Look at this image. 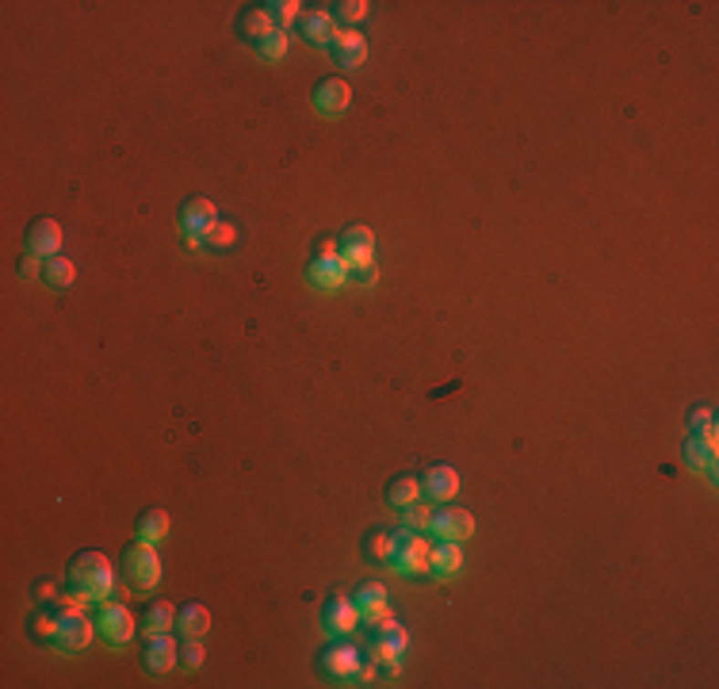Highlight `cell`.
<instances>
[{
	"mask_svg": "<svg viewBox=\"0 0 719 689\" xmlns=\"http://www.w3.org/2000/svg\"><path fill=\"white\" fill-rule=\"evenodd\" d=\"M715 441H704V437H689L685 441V460L693 471H704V475L715 483Z\"/></svg>",
	"mask_w": 719,
	"mask_h": 689,
	"instance_id": "obj_21",
	"label": "cell"
},
{
	"mask_svg": "<svg viewBox=\"0 0 719 689\" xmlns=\"http://www.w3.org/2000/svg\"><path fill=\"white\" fill-rule=\"evenodd\" d=\"M234 242H237V226H234V223H223V219H218V223L207 230V238H203V245H207L211 253H226Z\"/></svg>",
	"mask_w": 719,
	"mask_h": 689,
	"instance_id": "obj_29",
	"label": "cell"
},
{
	"mask_svg": "<svg viewBox=\"0 0 719 689\" xmlns=\"http://www.w3.org/2000/svg\"><path fill=\"white\" fill-rule=\"evenodd\" d=\"M349 104H352V89H349V81H341V77H326V81L314 89V108L322 115H329V120L345 115Z\"/></svg>",
	"mask_w": 719,
	"mask_h": 689,
	"instance_id": "obj_11",
	"label": "cell"
},
{
	"mask_svg": "<svg viewBox=\"0 0 719 689\" xmlns=\"http://www.w3.org/2000/svg\"><path fill=\"white\" fill-rule=\"evenodd\" d=\"M123 570H127V579H130V586L138 590V594L157 590V582H162V556H157V544L138 540L123 556Z\"/></svg>",
	"mask_w": 719,
	"mask_h": 689,
	"instance_id": "obj_4",
	"label": "cell"
},
{
	"mask_svg": "<svg viewBox=\"0 0 719 689\" xmlns=\"http://www.w3.org/2000/svg\"><path fill=\"white\" fill-rule=\"evenodd\" d=\"M406 647H410V636H406V628L398 624L394 617L379 621V624L371 628V652H368V655H375L379 663H398Z\"/></svg>",
	"mask_w": 719,
	"mask_h": 689,
	"instance_id": "obj_7",
	"label": "cell"
},
{
	"mask_svg": "<svg viewBox=\"0 0 719 689\" xmlns=\"http://www.w3.org/2000/svg\"><path fill=\"white\" fill-rule=\"evenodd\" d=\"M31 636L43 640V643H54L57 640V609H54V613H38L31 621Z\"/></svg>",
	"mask_w": 719,
	"mask_h": 689,
	"instance_id": "obj_36",
	"label": "cell"
},
{
	"mask_svg": "<svg viewBox=\"0 0 719 689\" xmlns=\"http://www.w3.org/2000/svg\"><path fill=\"white\" fill-rule=\"evenodd\" d=\"M287 47H291L287 31H272V35H265L261 43H256V54L268 57V62H284V57H287Z\"/></svg>",
	"mask_w": 719,
	"mask_h": 689,
	"instance_id": "obj_30",
	"label": "cell"
},
{
	"mask_svg": "<svg viewBox=\"0 0 719 689\" xmlns=\"http://www.w3.org/2000/svg\"><path fill=\"white\" fill-rule=\"evenodd\" d=\"M333 54H337V62H341L345 69H360L368 62V38L360 35L356 27H337V35H333Z\"/></svg>",
	"mask_w": 719,
	"mask_h": 689,
	"instance_id": "obj_13",
	"label": "cell"
},
{
	"mask_svg": "<svg viewBox=\"0 0 719 689\" xmlns=\"http://www.w3.org/2000/svg\"><path fill=\"white\" fill-rule=\"evenodd\" d=\"M341 245H360V249H375V234L368 226H349L341 234Z\"/></svg>",
	"mask_w": 719,
	"mask_h": 689,
	"instance_id": "obj_37",
	"label": "cell"
},
{
	"mask_svg": "<svg viewBox=\"0 0 719 689\" xmlns=\"http://www.w3.org/2000/svg\"><path fill=\"white\" fill-rule=\"evenodd\" d=\"M341 261L349 272H364L375 265V253L371 249H360V245H341Z\"/></svg>",
	"mask_w": 719,
	"mask_h": 689,
	"instance_id": "obj_34",
	"label": "cell"
},
{
	"mask_svg": "<svg viewBox=\"0 0 719 689\" xmlns=\"http://www.w3.org/2000/svg\"><path fill=\"white\" fill-rule=\"evenodd\" d=\"M96 632H99L96 617L85 613V605L81 609H57V640H54L57 652L81 655V652H89V643H92Z\"/></svg>",
	"mask_w": 719,
	"mask_h": 689,
	"instance_id": "obj_3",
	"label": "cell"
},
{
	"mask_svg": "<svg viewBox=\"0 0 719 689\" xmlns=\"http://www.w3.org/2000/svg\"><path fill=\"white\" fill-rule=\"evenodd\" d=\"M203 659H207L203 640H184V643H180V666H184V671H199Z\"/></svg>",
	"mask_w": 719,
	"mask_h": 689,
	"instance_id": "obj_33",
	"label": "cell"
},
{
	"mask_svg": "<svg viewBox=\"0 0 719 689\" xmlns=\"http://www.w3.org/2000/svg\"><path fill=\"white\" fill-rule=\"evenodd\" d=\"M356 276H360V280H364V284H368V287H371V284H375V276H379V272H375V265H371V268H364V272H356Z\"/></svg>",
	"mask_w": 719,
	"mask_h": 689,
	"instance_id": "obj_40",
	"label": "cell"
},
{
	"mask_svg": "<svg viewBox=\"0 0 719 689\" xmlns=\"http://www.w3.org/2000/svg\"><path fill=\"white\" fill-rule=\"evenodd\" d=\"M307 280H310L318 291H337V287H345L349 268H345V261H341V253H337V257H314L310 268H307Z\"/></svg>",
	"mask_w": 719,
	"mask_h": 689,
	"instance_id": "obj_15",
	"label": "cell"
},
{
	"mask_svg": "<svg viewBox=\"0 0 719 689\" xmlns=\"http://www.w3.org/2000/svg\"><path fill=\"white\" fill-rule=\"evenodd\" d=\"M69 582L73 590L81 594L85 601H108L119 594V582H115V567L104 551H81L69 567Z\"/></svg>",
	"mask_w": 719,
	"mask_h": 689,
	"instance_id": "obj_1",
	"label": "cell"
},
{
	"mask_svg": "<svg viewBox=\"0 0 719 689\" xmlns=\"http://www.w3.org/2000/svg\"><path fill=\"white\" fill-rule=\"evenodd\" d=\"M169 628H176V609L169 601H153L146 609V636L153 632H169Z\"/></svg>",
	"mask_w": 719,
	"mask_h": 689,
	"instance_id": "obj_27",
	"label": "cell"
},
{
	"mask_svg": "<svg viewBox=\"0 0 719 689\" xmlns=\"http://www.w3.org/2000/svg\"><path fill=\"white\" fill-rule=\"evenodd\" d=\"M368 0H341V5L333 8V19L337 24H345V27H356V24H364V16H368Z\"/></svg>",
	"mask_w": 719,
	"mask_h": 689,
	"instance_id": "obj_31",
	"label": "cell"
},
{
	"mask_svg": "<svg viewBox=\"0 0 719 689\" xmlns=\"http://www.w3.org/2000/svg\"><path fill=\"white\" fill-rule=\"evenodd\" d=\"M432 514H436V509H432L429 502L417 498L413 506H406V509H402V528H413V533H429Z\"/></svg>",
	"mask_w": 719,
	"mask_h": 689,
	"instance_id": "obj_28",
	"label": "cell"
},
{
	"mask_svg": "<svg viewBox=\"0 0 719 689\" xmlns=\"http://www.w3.org/2000/svg\"><path fill=\"white\" fill-rule=\"evenodd\" d=\"M337 253H341V245H337L333 238H322V242H318V257H337Z\"/></svg>",
	"mask_w": 719,
	"mask_h": 689,
	"instance_id": "obj_39",
	"label": "cell"
},
{
	"mask_svg": "<svg viewBox=\"0 0 719 689\" xmlns=\"http://www.w3.org/2000/svg\"><path fill=\"white\" fill-rule=\"evenodd\" d=\"M73 280H77V265H73L69 257H62V253H57V257H50V261L43 265V284H47V287L66 291Z\"/></svg>",
	"mask_w": 719,
	"mask_h": 689,
	"instance_id": "obj_24",
	"label": "cell"
},
{
	"mask_svg": "<svg viewBox=\"0 0 719 689\" xmlns=\"http://www.w3.org/2000/svg\"><path fill=\"white\" fill-rule=\"evenodd\" d=\"M27 253H35V257H57L62 253V226H57L54 219H38L31 230H27Z\"/></svg>",
	"mask_w": 719,
	"mask_h": 689,
	"instance_id": "obj_17",
	"label": "cell"
},
{
	"mask_svg": "<svg viewBox=\"0 0 719 689\" xmlns=\"http://www.w3.org/2000/svg\"><path fill=\"white\" fill-rule=\"evenodd\" d=\"M322 628H326V636H349V632H356L360 628V609H356V601L352 598H329L326 605H322Z\"/></svg>",
	"mask_w": 719,
	"mask_h": 689,
	"instance_id": "obj_9",
	"label": "cell"
},
{
	"mask_svg": "<svg viewBox=\"0 0 719 689\" xmlns=\"http://www.w3.org/2000/svg\"><path fill=\"white\" fill-rule=\"evenodd\" d=\"M96 628H99V636H104L108 643H130L134 632H138L134 613H130L123 601H115V598L99 601V609H96Z\"/></svg>",
	"mask_w": 719,
	"mask_h": 689,
	"instance_id": "obj_5",
	"label": "cell"
},
{
	"mask_svg": "<svg viewBox=\"0 0 719 689\" xmlns=\"http://www.w3.org/2000/svg\"><path fill=\"white\" fill-rule=\"evenodd\" d=\"M352 601H356V609H360V624H368V628H375L379 621H387L391 617V601H387V590L379 586V582H364L352 594Z\"/></svg>",
	"mask_w": 719,
	"mask_h": 689,
	"instance_id": "obj_10",
	"label": "cell"
},
{
	"mask_svg": "<svg viewBox=\"0 0 719 689\" xmlns=\"http://www.w3.org/2000/svg\"><path fill=\"white\" fill-rule=\"evenodd\" d=\"M176 632L184 640H203L211 632V609L207 605H184L176 609Z\"/></svg>",
	"mask_w": 719,
	"mask_h": 689,
	"instance_id": "obj_19",
	"label": "cell"
},
{
	"mask_svg": "<svg viewBox=\"0 0 719 689\" xmlns=\"http://www.w3.org/2000/svg\"><path fill=\"white\" fill-rule=\"evenodd\" d=\"M417 498H422V479H413V475L391 479V486H387V502H391V506L406 509V506H413Z\"/></svg>",
	"mask_w": 719,
	"mask_h": 689,
	"instance_id": "obj_25",
	"label": "cell"
},
{
	"mask_svg": "<svg viewBox=\"0 0 719 689\" xmlns=\"http://www.w3.org/2000/svg\"><path fill=\"white\" fill-rule=\"evenodd\" d=\"M218 223V207L211 204V200H188L184 204V211H180V230H184V245L188 249H199L203 245V238H207V230Z\"/></svg>",
	"mask_w": 719,
	"mask_h": 689,
	"instance_id": "obj_6",
	"label": "cell"
},
{
	"mask_svg": "<svg viewBox=\"0 0 719 689\" xmlns=\"http://www.w3.org/2000/svg\"><path fill=\"white\" fill-rule=\"evenodd\" d=\"M459 570H464V544L441 540V544L432 548V567H429V575L452 579V575H459Z\"/></svg>",
	"mask_w": 719,
	"mask_h": 689,
	"instance_id": "obj_20",
	"label": "cell"
},
{
	"mask_svg": "<svg viewBox=\"0 0 719 689\" xmlns=\"http://www.w3.org/2000/svg\"><path fill=\"white\" fill-rule=\"evenodd\" d=\"M298 8H303L298 0H268V5H265V12H268L276 31H287L291 24H298V16H303Z\"/></svg>",
	"mask_w": 719,
	"mask_h": 689,
	"instance_id": "obj_26",
	"label": "cell"
},
{
	"mask_svg": "<svg viewBox=\"0 0 719 689\" xmlns=\"http://www.w3.org/2000/svg\"><path fill=\"white\" fill-rule=\"evenodd\" d=\"M176 663H180V643L169 632L146 636V666H150L153 674H169Z\"/></svg>",
	"mask_w": 719,
	"mask_h": 689,
	"instance_id": "obj_16",
	"label": "cell"
},
{
	"mask_svg": "<svg viewBox=\"0 0 719 689\" xmlns=\"http://www.w3.org/2000/svg\"><path fill=\"white\" fill-rule=\"evenodd\" d=\"M391 567L398 570V575H406V579L429 575V567H432V544L425 540V533L398 528V533H394V551H391Z\"/></svg>",
	"mask_w": 719,
	"mask_h": 689,
	"instance_id": "obj_2",
	"label": "cell"
},
{
	"mask_svg": "<svg viewBox=\"0 0 719 689\" xmlns=\"http://www.w3.org/2000/svg\"><path fill=\"white\" fill-rule=\"evenodd\" d=\"M422 495L429 498V502H452L455 495H459V471L452 467V464H436V467H429L425 471V479H422Z\"/></svg>",
	"mask_w": 719,
	"mask_h": 689,
	"instance_id": "obj_12",
	"label": "cell"
},
{
	"mask_svg": "<svg viewBox=\"0 0 719 689\" xmlns=\"http://www.w3.org/2000/svg\"><path fill=\"white\" fill-rule=\"evenodd\" d=\"M237 31H242V35L249 38V43L256 47V43H261L265 35H272L276 27H272V19H268V12H265V5H261V8L242 12V19H237Z\"/></svg>",
	"mask_w": 719,
	"mask_h": 689,
	"instance_id": "obj_23",
	"label": "cell"
},
{
	"mask_svg": "<svg viewBox=\"0 0 719 689\" xmlns=\"http://www.w3.org/2000/svg\"><path fill=\"white\" fill-rule=\"evenodd\" d=\"M391 551H394V533H371L368 537V556L375 563H387L391 567Z\"/></svg>",
	"mask_w": 719,
	"mask_h": 689,
	"instance_id": "obj_35",
	"label": "cell"
},
{
	"mask_svg": "<svg viewBox=\"0 0 719 689\" xmlns=\"http://www.w3.org/2000/svg\"><path fill=\"white\" fill-rule=\"evenodd\" d=\"M298 27H303V38H307L310 47H329L333 35H337V19H333V12L310 8V12L298 16Z\"/></svg>",
	"mask_w": 719,
	"mask_h": 689,
	"instance_id": "obj_18",
	"label": "cell"
},
{
	"mask_svg": "<svg viewBox=\"0 0 719 689\" xmlns=\"http://www.w3.org/2000/svg\"><path fill=\"white\" fill-rule=\"evenodd\" d=\"M165 537H169V514L165 509H146V514L138 517V540L162 544Z\"/></svg>",
	"mask_w": 719,
	"mask_h": 689,
	"instance_id": "obj_22",
	"label": "cell"
},
{
	"mask_svg": "<svg viewBox=\"0 0 719 689\" xmlns=\"http://www.w3.org/2000/svg\"><path fill=\"white\" fill-rule=\"evenodd\" d=\"M43 257H35V253H24V257H19V265H16V272L24 276V280H43Z\"/></svg>",
	"mask_w": 719,
	"mask_h": 689,
	"instance_id": "obj_38",
	"label": "cell"
},
{
	"mask_svg": "<svg viewBox=\"0 0 719 689\" xmlns=\"http://www.w3.org/2000/svg\"><path fill=\"white\" fill-rule=\"evenodd\" d=\"M689 429H693V437L715 441V413H712V406H696L689 413Z\"/></svg>",
	"mask_w": 719,
	"mask_h": 689,
	"instance_id": "obj_32",
	"label": "cell"
},
{
	"mask_svg": "<svg viewBox=\"0 0 719 689\" xmlns=\"http://www.w3.org/2000/svg\"><path fill=\"white\" fill-rule=\"evenodd\" d=\"M360 647H352V643H329L326 647V655H322V671L329 674V678H337V682H352V674H356V666H360Z\"/></svg>",
	"mask_w": 719,
	"mask_h": 689,
	"instance_id": "obj_14",
	"label": "cell"
},
{
	"mask_svg": "<svg viewBox=\"0 0 719 689\" xmlns=\"http://www.w3.org/2000/svg\"><path fill=\"white\" fill-rule=\"evenodd\" d=\"M429 533H432L436 540H455V544H464V540H471V533H474V517L467 514L464 506H441V509L432 514Z\"/></svg>",
	"mask_w": 719,
	"mask_h": 689,
	"instance_id": "obj_8",
	"label": "cell"
}]
</instances>
